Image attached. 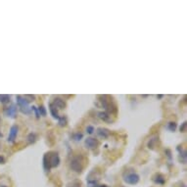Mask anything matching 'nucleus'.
I'll return each instance as SVG.
<instances>
[{"label":"nucleus","instance_id":"f257e3e1","mask_svg":"<svg viewBox=\"0 0 187 187\" xmlns=\"http://www.w3.org/2000/svg\"><path fill=\"white\" fill-rule=\"evenodd\" d=\"M60 164L59 155L55 152H48L43 157V168L45 172H49L52 168H57Z\"/></svg>","mask_w":187,"mask_h":187},{"label":"nucleus","instance_id":"f03ea898","mask_svg":"<svg viewBox=\"0 0 187 187\" xmlns=\"http://www.w3.org/2000/svg\"><path fill=\"white\" fill-rule=\"evenodd\" d=\"M99 99H100V102L102 103V106H103V108H105L106 112L108 113V114H116L117 111H118V108H117V105L114 101H113L112 97L108 95H100L99 96Z\"/></svg>","mask_w":187,"mask_h":187},{"label":"nucleus","instance_id":"7ed1b4c3","mask_svg":"<svg viewBox=\"0 0 187 187\" xmlns=\"http://www.w3.org/2000/svg\"><path fill=\"white\" fill-rule=\"evenodd\" d=\"M17 104H18V107L20 108V111L23 113V114L26 115H30L31 114V106L29 104L27 100L25 99V97H23L21 95L17 96Z\"/></svg>","mask_w":187,"mask_h":187},{"label":"nucleus","instance_id":"20e7f679","mask_svg":"<svg viewBox=\"0 0 187 187\" xmlns=\"http://www.w3.org/2000/svg\"><path fill=\"white\" fill-rule=\"evenodd\" d=\"M71 168L76 172L81 173L83 169V162L81 157H75L71 161Z\"/></svg>","mask_w":187,"mask_h":187},{"label":"nucleus","instance_id":"39448f33","mask_svg":"<svg viewBox=\"0 0 187 187\" xmlns=\"http://www.w3.org/2000/svg\"><path fill=\"white\" fill-rule=\"evenodd\" d=\"M139 175L135 172H131V173H128L127 175H124L123 177V180L124 182L127 183V184H130V185H135L139 182Z\"/></svg>","mask_w":187,"mask_h":187},{"label":"nucleus","instance_id":"423d86ee","mask_svg":"<svg viewBox=\"0 0 187 187\" xmlns=\"http://www.w3.org/2000/svg\"><path fill=\"white\" fill-rule=\"evenodd\" d=\"M17 112H18V110H17V106L15 104H11L9 107L4 109L5 116L12 118H15L17 117Z\"/></svg>","mask_w":187,"mask_h":187},{"label":"nucleus","instance_id":"0eeeda50","mask_svg":"<svg viewBox=\"0 0 187 187\" xmlns=\"http://www.w3.org/2000/svg\"><path fill=\"white\" fill-rule=\"evenodd\" d=\"M84 144H85V146L88 149H96L99 145V142H98L97 139L92 138V137H88L85 139V141H84Z\"/></svg>","mask_w":187,"mask_h":187},{"label":"nucleus","instance_id":"6e6552de","mask_svg":"<svg viewBox=\"0 0 187 187\" xmlns=\"http://www.w3.org/2000/svg\"><path fill=\"white\" fill-rule=\"evenodd\" d=\"M17 134H18V127L13 126L10 128V132H9L8 139H7L8 142H14L16 137H17Z\"/></svg>","mask_w":187,"mask_h":187},{"label":"nucleus","instance_id":"1a4fd4ad","mask_svg":"<svg viewBox=\"0 0 187 187\" xmlns=\"http://www.w3.org/2000/svg\"><path fill=\"white\" fill-rule=\"evenodd\" d=\"M52 104L57 109H65L66 108V102H65V100H63L62 98H59V97H56L53 100Z\"/></svg>","mask_w":187,"mask_h":187},{"label":"nucleus","instance_id":"9d476101","mask_svg":"<svg viewBox=\"0 0 187 187\" xmlns=\"http://www.w3.org/2000/svg\"><path fill=\"white\" fill-rule=\"evenodd\" d=\"M98 118H101L103 122H106V123H112L113 122L111 115L108 114L107 112H99L98 113Z\"/></svg>","mask_w":187,"mask_h":187},{"label":"nucleus","instance_id":"9b49d317","mask_svg":"<svg viewBox=\"0 0 187 187\" xmlns=\"http://www.w3.org/2000/svg\"><path fill=\"white\" fill-rule=\"evenodd\" d=\"M97 134L99 135L100 137H102V138H107L110 135V130L109 129H107V128H105V127H99V128H97Z\"/></svg>","mask_w":187,"mask_h":187},{"label":"nucleus","instance_id":"f8f14e48","mask_svg":"<svg viewBox=\"0 0 187 187\" xmlns=\"http://www.w3.org/2000/svg\"><path fill=\"white\" fill-rule=\"evenodd\" d=\"M49 110H50V113H51V115H52V117H53L54 118H57V120H59L60 116H59V114H58V109L56 108L55 106H53L52 103L49 104Z\"/></svg>","mask_w":187,"mask_h":187},{"label":"nucleus","instance_id":"ddd939ff","mask_svg":"<svg viewBox=\"0 0 187 187\" xmlns=\"http://www.w3.org/2000/svg\"><path fill=\"white\" fill-rule=\"evenodd\" d=\"M153 180H154V182L157 183V184H161V185H163L164 183H165V177H164L163 175L160 174V173L155 174L154 177H153Z\"/></svg>","mask_w":187,"mask_h":187},{"label":"nucleus","instance_id":"4468645a","mask_svg":"<svg viewBox=\"0 0 187 187\" xmlns=\"http://www.w3.org/2000/svg\"><path fill=\"white\" fill-rule=\"evenodd\" d=\"M10 96L7 95V94H2L0 95V102H1L2 104H5V103H8V102L10 101Z\"/></svg>","mask_w":187,"mask_h":187},{"label":"nucleus","instance_id":"2eb2a0df","mask_svg":"<svg viewBox=\"0 0 187 187\" xmlns=\"http://www.w3.org/2000/svg\"><path fill=\"white\" fill-rule=\"evenodd\" d=\"M27 141H29V143H31V144L35 143L36 141V134L35 133H30L29 136H27Z\"/></svg>","mask_w":187,"mask_h":187},{"label":"nucleus","instance_id":"dca6fc26","mask_svg":"<svg viewBox=\"0 0 187 187\" xmlns=\"http://www.w3.org/2000/svg\"><path fill=\"white\" fill-rule=\"evenodd\" d=\"M177 123H175L174 122H171V123H168V126H167V128L168 129V130H171V131H174L175 129H177Z\"/></svg>","mask_w":187,"mask_h":187},{"label":"nucleus","instance_id":"f3484780","mask_svg":"<svg viewBox=\"0 0 187 187\" xmlns=\"http://www.w3.org/2000/svg\"><path fill=\"white\" fill-rule=\"evenodd\" d=\"M66 187H81V183L79 182V181H77V180H75V181H72V182H70Z\"/></svg>","mask_w":187,"mask_h":187},{"label":"nucleus","instance_id":"a211bd4d","mask_svg":"<svg viewBox=\"0 0 187 187\" xmlns=\"http://www.w3.org/2000/svg\"><path fill=\"white\" fill-rule=\"evenodd\" d=\"M59 126L60 127H65L67 124V118L66 117H60V118L58 120Z\"/></svg>","mask_w":187,"mask_h":187},{"label":"nucleus","instance_id":"6ab92c4d","mask_svg":"<svg viewBox=\"0 0 187 187\" xmlns=\"http://www.w3.org/2000/svg\"><path fill=\"white\" fill-rule=\"evenodd\" d=\"M82 137H83L82 133H79V132L75 133V134L73 135V140H76V141H81Z\"/></svg>","mask_w":187,"mask_h":187},{"label":"nucleus","instance_id":"aec40b11","mask_svg":"<svg viewBox=\"0 0 187 187\" xmlns=\"http://www.w3.org/2000/svg\"><path fill=\"white\" fill-rule=\"evenodd\" d=\"M37 109H38L39 115H40V116H45V115H46V110H45V107L44 106H40Z\"/></svg>","mask_w":187,"mask_h":187},{"label":"nucleus","instance_id":"412c9836","mask_svg":"<svg viewBox=\"0 0 187 187\" xmlns=\"http://www.w3.org/2000/svg\"><path fill=\"white\" fill-rule=\"evenodd\" d=\"M31 110L35 112V114L36 118H39V117H40V115H39V112H38V109L36 108L35 106H32V107H31Z\"/></svg>","mask_w":187,"mask_h":187},{"label":"nucleus","instance_id":"4be33fe9","mask_svg":"<svg viewBox=\"0 0 187 187\" xmlns=\"http://www.w3.org/2000/svg\"><path fill=\"white\" fill-rule=\"evenodd\" d=\"M86 131H87V133H88V134H92V133H93V131H94V127H93L92 126H89V127H87V128H86Z\"/></svg>","mask_w":187,"mask_h":187},{"label":"nucleus","instance_id":"5701e85b","mask_svg":"<svg viewBox=\"0 0 187 187\" xmlns=\"http://www.w3.org/2000/svg\"><path fill=\"white\" fill-rule=\"evenodd\" d=\"M185 130H186V122H184L182 123V126L180 127V131L181 132H185Z\"/></svg>","mask_w":187,"mask_h":187},{"label":"nucleus","instance_id":"b1692460","mask_svg":"<svg viewBox=\"0 0 187 187\" xmlns=\"http://www.w3.org/2000/svg\"><path fill=\"white\" fill-rule=\"evenodd\" d=\"M5 163V158L3 156H0V164H4Z\"/></svg>","mask_w":187,"mask_h":187},{"label":"nucleus","instance_id":"393cba45","mask_svg":"<svg viewBox=\"0 0 187 187\" xmlns=\"http://www.w3.org/2000/svg\"><path fill=\"white\" fill-rule=\"evenodd\" d=\"M97 187H107V185H98Z\"/></svg>","mask_w":187,"mask_h":187},{"label":"nucleus","instance_id":"a878e982","mask_svg":"<svg viewBox=\"0 0 187 187\" xmlns=\"http://www.w3.org/2000/svg\"><path fill=\"white\" fill-rule=\"evenodd\" d=\"M1 187H7V186H5V185H2Z\"/></svg>","mask_w":187,"mask_h":187},{"label":"nucleus","instance_id":"bb28decb","mask_svg":"<svg viewBox=\"0 0 187 187\" xmlns=\"http://www.w3.org/2000/svg\"><path fill=\"white\" fill-rule=\"evenodd\" d=\"M0 137H2V134L1 133H0Z\"/></svg>","mask_w":187,"mask_h":187},{"label":"nucleus","instance_id":"cd10ccee","mask_svg":"<svg viewBox=\"0 0 187 187\" xmlns=\"http://www.w3.org/2000/svg\"><path fill=\"white\" fill-rule=\"evenodd\" d=\"M181 187H185V185H182V186H181Z\"/></svg>","mask_w":187,"mask_h":187}]
</instances>
